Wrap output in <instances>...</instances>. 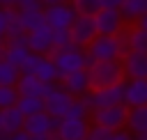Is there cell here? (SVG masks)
Segmentation results:
<instances>
[{"mask_svg":"<svg viewBox=\"0 0 147 140\" xmlns=\"http://www.w3.org/2000/svg\"><path fill=\"white\" fill-rule=\"evenodd\" d=\"M18 76H21V71L0 57V87H14Z\"/></svg>","mask_w":147,"mask_h":140,"instance_id":"cb8c5ba5","label":"cell"},{"mask_svg":"<svg viewBox=\"0 0 147 140\" xmlns=\"http://www.w3.org/2000/svg\"><path fill=\"white\" fill-rule=\"evenodd\" d=\"M21 37H25V32H23V28H21V23H18V18L14 16L9 23H7V32H5V41L9 44V41H16V39H21Z\"/></svg>","mask_w":147,"mask_h":140,"instance_id":"f1b7e54d","label":"cell"},{"mask_svg":"<svg viewBox=\"0 0 147 140\" xmlns=\"http://www.w3.org/2000/svg\"><path fill=\"white\" fill-rule=\"evenodd\" d=\"M64 2H69V0H41V7H44V9H48V7H57V5H64Z\"/></svg>","mask_w":147,"mask_h":140,"instance_id":"d590c367","label":"cell"},{"mask_svg":"<svg viewBox=\"0 0 147 140\" xmlns=\"http://www.w3.org/2000/svg\"><path fill=\"white\" fill-rule=\"evenodd\" d=\"M18 101V92L16 87H0V110L5 108H14Z\"/></svg>","mask_w":147,"mask_h":140,"instance_id":"4316f807","label":"cell"},{"mask_svg":"<svg viewBox=\"0 0 147 140\" xmlns=\"http://www.w3.org/2000/svg\"><path fill=\"white\" fill-rule=\"evenodd\" d=\"M7 140H30V135H28L25 131H16V133H9Z\"/></svg>","mask_w":147,"mask_h":140,"instance_id":"e575fe53","label":"cell"},{"mask_svg":"<svg viewBox=\"0 0 147 140\" xmlns=\"http://www.w3.org/2000/svg\"><path fill=\"white\" fill-rule=\"evenodd\" d=\"M136 25H138L140 30H147V14H145V16H140V18L136 21Z\"/></svg>","mask_w":147,"mask_h":140,"instance_id":"74e56055","label":"cell"},{"mask_svg":"<svg viewBox=\"0 0 147 140\" xmlns=\"http://www.w3.org/2000/svg\"><path fill=\"white\" fill-rule=\"evenodd\" d=\"M124 106L126 108H140L147 106V80H124Z\"/></svg>","mask_w":147,"mask_h":140,"instance_id":"2e32d148","label":"cell"},{"mask_svg":"<svg viewBox=\"0 0 147 140\" xmlns=\"http://www.w3.org/2000/svg\"><path fill=\"white\" fill-rule=\"evenodd\" d=\"M87 115H90V110H87V106L83 103V99H74L64 117H67V119H87Z\"/></svg>","mask_w":147,"mask_h":140,"instance_id":"484cf974","label":"cell"},{"mask_svg":"<svg viewBox=\"0 0 147 140\" xmlns=\"http://www.w3.org/2000/svg\"><path fill=\"white\" fill-rule=\"evenodd\" d=\"M76 16H78V14L74 11V7H71L69 2H64V5H57V7L44 9V25H48L53 32H57V30H69Z\"/></svg>","mask_w":147,"mask_h":140,"instance_id":"9c48e42d","label":"cell"},{"mask_svg":"<svg viewBox=\"0 0 147 140\" xmlns=\"http://www.w3.org/2000/svg\"><path fill=\"white\" fill-rule=\"evenodd\" d=\"M5 46H7V41H5V37H0V57H2V53H5Z\"/></svg>","mask_w":147,"mask_h":140,"instance_id":"f35d334b","label":"cell"},{"mask_svg":"<svg viewBox=\"0 0 147 140\" xmlns=\"http://www.w3.org/2000/svg\"><path fill=\"white\" fill-rule=\"evenodd\" d=\"M110 133L113 131H108V129H103V126H90L87 129V135H85V140H108L110 138Z\"/></svg>","mask_w":147,"mask_h":140,"instance_id":"f546056e","label":"cell"},{"mask_svg":"<svg viewBox=\"0 0 147 140\" xmlns=\"http://www.w3.org/2000/svg\"><path fill=\"white\" fill-rule=\"evenodd\" d=\"M78 16H94L101 9V0H69Z\"/></svg>","mask_w":147,"mask_h":140,"instance_id":"d4e9b609","label":"cell"},{"mask_svg":"<svg viewBox=\"0 0 147 140\" xmlns=\"http://www.w3.org/2000/svg\"><path fill=\"white\" fill-rule=\"evenodd\" d=\"M94 30L96 37H115L124 30V21L119 16V9H99L94 16Z\"/></svg>","mask_w":147,"mask_h":140,"instance_id":"ba28073f","label":"cell"},{"mask_svg":"<svg viewBox=\"0 0 147 140\" xmlns=\"http://www.w3.org/2000/svg\"><path fill=\"white\" fill-rule=\"evenodd\" d=\"M131 140H147V138H145V135H133Z\"/></svg>","mask_w":147,"mask_h":140,"instance_id":"ab89813d","label":"cell"},{"mask_svg":"<svg viewBox=\"0 0 147 140\" xmlns=\"http://www.w3.org/2000/svg\"><path fill=\"white\" fill-rule=\"evenodd\" d=\"M16 11H30V9H44L41 0H16Z\"/></svg>","mask_w":147,"mask_h":140,"instance_id":"1f68e13d","label":"cell"},{"mask_svg":"<svg viewBox=\"0 0 147 140\" xmlns=\"http://www.w3.org/2000/svg\"><path fill=\"white\" fill-rule=\"evenodd\" d=\"M83 103L87 106V110H99V108H110V106H119L124 103V83L110 85V87H101V90H90L85 96H80Z\"/></svg>","mask_w":147,"mask_h":140,"instance_id":"277c9868","label":"cell"},{"mask_svg":"<svg viewBox=\"0 0 147 140\" xmlns=\"http://www.w3.org/2000/svg\"><path fill=\"white\" fill-rule=\"evenodd\" d=\"M69 34H71L74 46H78V48H87L90 41L96 37L92 16H76L74 23H71V28H69Z\"/></svg>","mask_w":147,"mask_h":140,"instance_id":"30bf717a","label":"cell"},{"mask_svg":"<svg viewBox=\"0 0 147 140\" xmlns=\"http://www.w3.org/2000/svg\"><path fill=\"white\" fill-rule=\"evenodd\" d=\"M145 14H147V0H124L119 7V16L124 23H136Z\"/></svg>","mask_w":147,"mask_h":140,"instance_id":"ac0fdd59","label":"cell"},{"mask_svg":"<svg viewBox=\"0 0 147 140\" xmlns=\"http://www.w3.org/2000/svg\"><path fill=\"white\" fill-rule=\"evenodd\" d=\"M69 46H74L69 30H57V32H53V53H55V50H64V48H69Z\"/></svg>","mask_w":147,"mask_h":140,"instance_id":"83f0119b","label":"cell"},{"mask_svg":"<svg viewBox=\"0 0 147 140\" xmlns=\"http://www.w3.org/2000/svg\"><path fill=\"white\" fill-rule=\"evenodd\" d=\"M87 119H57V129H55V135L57 140H85L87 135Z\"/></svg>","mask_w":147,"mask_h":140,"instance_id":"9a60e30c","label":"cell"},{"mask_svg":"<svg viewBox=\"0 0 147 140\" xmlns=\"http://www.w3.org/2000/svg\"><path fill=\"white\" fill-rule=\"evenodd\" d=\"M30 50H28V44H7L5 46V53H2V60L9 62L11 67L21 69V64L28 60Z\"/></svg>","mask_w":147,"mask_h":140,"instance_id":"ffe728a7","label":"cell"},{"mask_svg":"<svg viewBox=\"0 0 147 140\" xmlns=\"http://www.w3.org/2000/svg\"><path fill=\"white\" fill-rule=\"evenodd\" d=\"M92 122L96 126H103L108 131H119L124 129L126 124V115H129V108L124 103L119 106H110V108H99V110H92Z\"/></svg>","mask_w":147,"mask_h":140,"instance_id":"8992f818","label":"cell"},{"mask_svg":"<svg viewBox=\"0 0 147 140\" xmlns=\"http://www.w3.org/2000/svg\"><path fill=\"white\" fill-rule=\"evenodd\" d=\"M87 76H90V87L92 90L110 87V85H117V83L126 80L119 60H115V62H92L87 67Z\"/></svg>","mask_w":147,"mask_h":140,"instance_id":"7a4b0ae2","label":"cell"},{"mask_svg":"<svg viewBox=\"0 0 147 140\" xmlns=\"http://www.w3.org/2000/svg\"><path fill=\"white\" fill-rule=\"evenodd\" d=\"M51 60H53L60 78H64L67 73L87 69V67L92 64V60L87 57L85 48H78V46H69V48H64V50H55V53L51 55Z\"/></svg>","mask_w":147,"mask_h":140,"instance_id":"3957f363","label":"cell"},{"mask_svg":"<svg viewBox=\"0 0 147 140\" xmlns=\"http://www.w3.org/2000/svg\"><path fill=\"white\" fill-rule=\"evenodd\" d=\"M60 87L64 92H69L74 99H80L85 96L92 87H90V76H87V69H80V71H74V73H67L64 78H60Z\"/></svg>","mask_w":147,"mask_h":140,"instance_id":"4fadbf2b","label":"cell"},{"mask_svg":"<svg viewBox=\"0 0 147 140\" xmlns=\"http://www.w3.org/2000/svg\"><path fill=\"white\" fill-rule=\"evenodd\" d=\"M0 131H2V115H0Z\"/></svg>","mask_w":147,"mask_h":140,"instance_id":"b9f144b4","label":"cell"},{"mask_svg":"<svg viewBox=\"0 0 147 140\" xmlns=\"http://www.w3.org/2000/svg\"><path fill=\"white\" fill-rule=\"evenodd\" d=\"M23 117H30V115H37L44 110V101L39 96H18L16 106H14Z\"/></svg>","mask_w":147,"mask_h":140,"instance_id":"603a6c76","label":"cell"},{"mask_svg":"<svg viewBox=\"0 0 147 140\" xmlns=\"http://www.w3.org/2000/svg\"><path fill=\"white\" fill-rule=\"evenodd\" d=\"M16 0H0V9H14Z\"/></svg>","mask_w":147,"mask_h":140,"instance_id":"8d00e7d4","label":"cell"},{"mask_svg":"<svg viewBox=\"0 0 147 140\" xmlns=\"http://www.w3.org/2000/svg\"><path fill=\"white\" fill-rule=\"evenodd\" d=\"M131 138H133V135H131L126 129H119V131H113L108 140H131Z\"/></svg>","mask_w":147,"mask_h":140,"instance_id":"d6a6232c","label":"cell"},{"mask_svg":"<svg viewBox=\"0 0 147 140\" xmlns=\"http://www.w3.org/2000/svg\"><path fill=\"white\" fill-rule=\"evenodd\" d=\"M0 140H7V133H2V131H0Z\"/></svg>","mask_w":147,"mask_h":140,"instance_id":"60d3db41","label":"cell"},{"mask_svg":"<svg viewBox=\"0 0 147 140\" xmlns=\"http://www.w3.org/2000/svg\"><path fill=\"white\" fill-rule=\"evenodd\" d=\"M124 0H101V9H119Z\"/></svg>","mask_w":147,"mask_h":140,"instance_id":"836d02e7","label":"cell"},{"mask_svg":"<svg viewBox=\"0 0 147 140\" xmlns=\"http://www.w3.org/2000/svg\"><path fill=\"white\" fill-rule=\"evenodd\" d=\"M16 14H18L16 9H0V37H5V32H7V23H9Z\"/></svg>","mask_w":147,"mask_h":140,"instance_id":"4dcf8cb0","label":"cell"},{"mask_svg":"<svg viewBox=\"0 0 147 140\" xmlns=\"http://www.w3.org/2000/svg\"><path fill=\"white\" fill-rule=\"evenodd\" d=\"M18 71H21V73H30V76H34V78L41 80V83H57V80H60L53 60L46 57V55H37V53H30L28 60L21 64Z\"/></svg>","mask_w":147,"mask_h":140,"instance_id":"5b68a950","label":"cell"},{"mask_svg":"<svg viewBox=\"0 0 147 140\" xmlns=\"http://www.w3.org/2000/svg\"><path fill=\"white\" fill-rule=\"evenodd\" d=\"M122 71H124V78L126 80H138V78H145L147 80V55L142 53H124L122 60Z\"/></svg>","mask_w":147,"mask_h":140,"instance_id":"7c38bea8","label":"cell"},{"mask_svg":"<svg viewBox=\"0 0 147 140\" xmlns=\"http://www.w3.org/2000/svg\"><path fill=\"white\" fill-rule=\"evenodd\" d=\"M16 18H18V23H21L23 32L28 34V32L37 30L39 25H44V9H30V11H18V14H16Z\"/></svg>","mask_w":147,"mask_h":140,"instance_id":"7402d4cb","label":"cell"},{"mask_svg":"<svg viewBox=\"0 0 147 140\" xmlns=\"http://www.w3.org/2000/svg\"><path fill=\"white\" fill-rule=\"evenodd\" d=\"M53 85H55V83H41V80H37V78L30 76V73H21L14 87H16L18 96H39V99H44V96L53 90Z\"/></svg>","mask_w":147,"mask_h":140,"instance_id":"5bb4252c","label":"cell"},{"mask_svg":"<svg viewBox=\"0 0 147 140\" xmlns=\"http://www.w3.org/2000/svg\"><path fill=\"white\" fill-rule=\"evenodd\" d=\"M87 57L92 62H115L122 60L124 53H129V44H126V28L115 34V37H94L90 41V46L85 48Z\"/></svg>","mask_w":147,"mask_h":140,"instance_id":"6da1fadb","label":"cell"},{"mask_svg":"<svg viewBox=\"0 0 147 140\" xmlns=\"http://www.w3.org/2000/svg\"><path fill=\"white\" fill-rule=\"evenodd\" d=\"M124 129H126L131 135H147V106L129 108Z\"/></svg>","mask_w":147,"mask_h":140,"instance_id":"e0dca14e","label":"cell"},{"mask_svg":"<svg viewBox=\"0 0 147 140\" xmlns=\"http://www.w3.org/2000/svg\"><path fill=\"white\" fill-rule=\"evenodd\" d=\"M28 50L37 55H53V30L48 25H39L37 30L28 32Z\"/></svg>","mask_w":147,"mask_h":140,"instance_id":"8fae6325","label":"cell"},{"mask_svg":"<svg viewBox=\"0 0 147 140\" xmlns=\"http://www.w3.org/2000/svg\"><path fill=\"white\" fill-rule=\"evenodd\" d=\"M126 44L131 53H142L147 55V30H140L138 25L126 28Z\"/></svg>","mask_w":147,"mask_h":140,"instance_id":"d6986e66","label":"cell"},{"mask_svg":"<svg viewBox=\"0 0 147 140\" xmlns=\"http://www.w3.org/2000/svg\"><path fill=\"white\" fill-rule=\"evenodd\" d=\"M0 115H2V133H16V131H23V122H25V117L16 110V108H5V110H0Z\"/></svg>","mask_w":147,"mask_h":140,"instance_id":"44dd1931","label":"cell"},{"mask_svg":"<svg viewBox=\"0 0 147 140\" xmlns=\"http://www.w3.org/2000/svg\"><path fill=\"white\" fill-rule=\"evenodd\" d=\"M145 138H147V135H145Z\"/></svg>","mask_w":147,"mask_h":140,"instance_id":"7bdbcfd3","label":"cell"},{"mask_svg":"<svg viewBox=\"0 0 147 140\" xmlns=\"http://www.w3.org/2000/svg\"><path fill=\"white\" fill-rule=\"evenodd\" d=\"M41 101H44V112H46L48 117H53V119H62V117L67 115V110H69L74 96H71L69 92H64V90L60 87V83H55L53 90H51Z\"/></svg>","mask_w":147,"mask_h":140,"instance_id":"52a82bcc","label":"cell"}]
</instances>
